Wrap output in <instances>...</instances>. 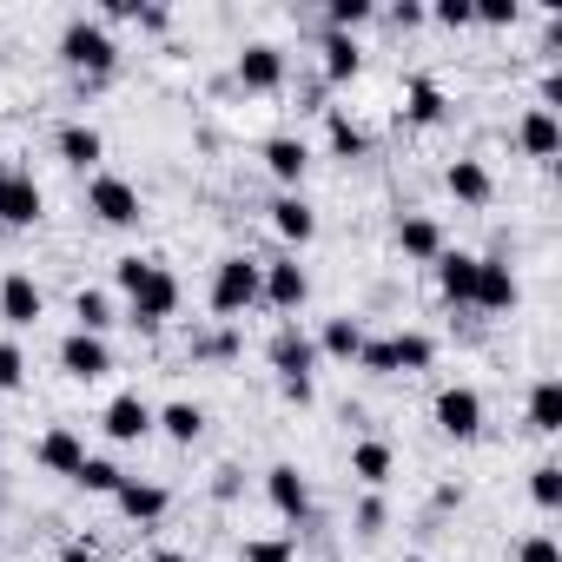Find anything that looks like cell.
<instances>
[{
    "label": "cell",
    "instance_id": "obj_1",
    "mask_svg": "<svg viewBox=\"0 0 562 562\" xmlns=\"http://www.w3.org/2000/svg\"><path fill=\"white\" fill-rule=\"evenodd\" d=\"M60 67L80 74V87H106L113 67H120V41H113V27H106L100 14H74V21L60 27Z\"/></svg>",
    "mask_w": 562,
    "mask_h": 562
},
{
    "label": "cell",
    "instance_id": "obj_2",
    "mask_svg": "<svg viewBox=\"0 0 562 562\" xmlns=\"http://www.w3.org/2000/svg\"><path fill=\"white\" fill-rule=\"evenodd\" d=\"M205 305L232 325V318H245L251 305H258V258H245V251H225L218 265H212V285H205Z\"/></svg>",
    "mask_w": 562,
    "mask_h": 562
},
{
    "label": "cell",
    "instance_id": "obj_3",
    "mask_svg": "<svg viewBox=\"0 0 562 562\" xmlns=\"http://www.w3.org/2000/svg\"><path fill=\"white\" fill-rule=\"evenodd\" d=\"M179 299H186V292H179V278L153 258V271L139 278V292H126V325H133V331H159V325L179 312Z\"/></svg>",
    "mask_w": 562,
    "mask_h": 562
},
{
    "label": "cell",
    "instance_id": "obj_4",
    "mask_svg": "<svg viewBox=\"0 0 562 562\" xmlns=\"http://www.w3.org/2000/svg\"><path fill=\"white\" fill-rule=\"evenodd\" d=\"M41 318H47V292H41V278H34L27 265L0 271V325H8V338L34 331Z\"/></svg>",
    "mask_w": 562,
    "mask_h": 562
},
{
    "label": "cell",
    "instance_id": "obj_5",
    "mask_svg": "<svg viewBox=\"0 0 562 562\" xmlns=\"http://www.w3.org/2000/svg\"><path fill=\"white\" fill-rule=\"evenodd\" d=\"M87 212H93L100 225L126 232V225H139V218H146V199H139V186H133V179H120V172H93V179H87Z\"/></svg>",
    "mask_w": 562,
    "mask_h": 562
},
{
    "label": "cell",
    "instance_id": "obj_6",
    "mask_svg": "<svg viewBox=\"0 0 562 562\" xmlns=\"http://www.w3.org/2000/svg\"><path fill=\"white\" fill-rule=\"evenodd\" d=\"M47 218V192L27 166H0V225L8 232H34Z\"/></svg>",
    "mask_w": 562,
    "mask_h": 562
},
{
    "label": "cell",
    "instance_id": "obj_7",
    "mask_svg": "<svg viewBox=\"0 0 562 562\" xmlns=\"http://www.w3.org/2000/svg\"><path fill=\"white\" fill-rule=\"evenodd\" d=\"M430 417H437V430H443L450 443H476L490 411H483V391H476V384H443L437 404H430Z\"/></svg>",
    "mask_w": 562,
    "mask_h": 562
},
{
    "label": "cell",
    "instance_id": "obj_8",
    "mask_svg": "<svg viewBox=\"0 0 562 562\" xmlns=\"http://www.w3.org/2000/svg\"><path fill=\"white\" fill-rule=\"evenodd\" d=\"M305 299H312V271L292 251L258 265V305H271V312H305Z\"/></svg>",
    "mask_w": 562,
    "mask_h": 562
},
{
    "label": "cell",
    "instance_id": "obj_9",
    "mask_svg": "<svg viewBox=\"0 0 562 562\" xmlns=\"http://www.w3.org/2000/svg\"><path fill=\"white\" fill-rule=\"evenodd\" d=\"M232 80L245 93H278V87L292 80V60H285V47H278V41H245L238 60H232Z\"/></svg>",
    "mask_w": 562,
    "mask_h": 562
},
{
    "label": "cell",
    "instance_id": "obj_10",
    "mask_svg": "<svg viewBox=\"0 0 562 562\" xmlns=\"http://www.w3.org/2000/svg\"><path fill=\"white\" fill-rule=\"evenodd\" d=\"M265 358H271L278 384H312V371H318V345H312V331H299V325H278L271 345H265Z\"/></svg>",
    "mask_w": 562,
    "mask_h": 562
},
{
    "label": "cell",
    "instance_id": "obj_11",
    "mask_svg": "<svg viewBox=\"0 0 562 562\" xmlns=\"http://www.w3.org/2000/svg\"><path fill=\"white\" fill-rule=\"evenodd\" d=\"M265 503L285 516L292 529L312 522V476H305L299 463H271V470H265Z\"/></svg>",
    "mask_w": 562,
    "mask_h": 562
},
{
    "label": "cell",
    "instance_id": "obj_12",
    "mask_svg": "<svg viewBox=\"0 0 562 562\" xmlns=\"http://www.w3.org/2000/svg\"><path fill=\"white\" fill-rule=\"evenodd\" d=\"M54 358H60V371H67L74 384H100V378H113V345L93 338V331H67Z\"/></svg>",
    "mask_w": 562,
    "mask_h": 562
},
{
    "label": "cell",
    "instance_id": "obj_13",
    "mask_svg": "<svg viewBox=\"0 0 562 562\" xmlns=\"http://www.w3.org/2000/svg\"><path fill=\"white\" fill-rule=\"evenodd\" d=\"M470 305L490 312V318H503V312L522 305V278H516L509 258H483V265H476V299H470Z\"/></svg>",
    "mask_w": 562,
    "mask_h": 562
},
{
    "label": "cell",
    "instance_id": "obj_14",
    "mask_svg": "<svg viewBox=\"0 0 562 562\" xmlns=\"http://www.w3.org/2000/svg\"><path fill=\"white\" fill-rule=\"evenodd\" d=\"M54 153H60V166H74V172H100L106 133H100L93 120H60V126H54Z\"/></svg>",
    "mask_w": 562,
    "mask_h": 562
},
{
    "label": "cell",
    "instance_id": "obj_15",
    "mask_svg": "<svg viewBox=\"0 0 562 562\" xmlns=\"http://www.w3.org/2000/svg\"><path fill=\"white\" fill-rule=\"evenodd\" d=\"M100 430H106L113 443H146V437H153V404H146L139 391H113L106 411H100Z\"/></svg>",
    "mask_w": 562,
    "mask_h": 562
},
{
    "label": "cell",
    "instance_id": "obj_16",
    "mask_svg": "<svg viewBox=\"0 0 562 562\" xmlns=\"http://www.w3.org/2000/svg\"><path fill=\"white\" fill-rule=\"evenodd\" d=\"M113 509L126 516V522H139V529H153L166 509H172V490L166 483H153V476H126L120 490H113Z\"/></svg>",
    "mask_w": 562,
    "mask_h": 562
},
{
    "label": "cell",
    "instance_id": "obj_17",
    "mask_svg": "<svg viewBox=\"0 0 562 562\" xmlns=\"http://www.w3.org/2000/svg\"><path fill=\"white\" fill-rule=\"evenodd\" d=\"M258 159H265V172L285 186V192H299V186H305V172H312V146H305L299 133H271Z\"/></svg>",
    "mask_w": 562,
    "mask_h": 562
},
{
    "label": "cell",
    "instance_id": "obj_18",
    "mask_svg": "<svg viewBox=\"0 0 562 562\" xmlns=\"http://www.w3.org/2000/svg\"><path fill=\"white\" fill-rule=\"evenodd\" d=\"M397 113H404V126H417V133H424V126H443V120H450V93H443L430 74H411Z\"/></svg>",
    "mask_w": 562,
    "mask_h": 562
},
{
    "label": "cell",
    "instance_id": "obj_19",
    "mask_svg": "<svg viewBox=\"0 0 562 562\" xmlns=\"http://www.w3.org/2000/svg\"><path fill=\"white\" fill-rule=\"evenodd\" d=\"M516 146H522V159L549 166V159L562 153V120H555L549 106H522V120H516Z\"/></svg>",
    "mask_w": 562,
    "mask_h": 562
},
{
    "label": "cell",
    "instance_id": "obj_20",
    "mask_svg": "<svg viewBox=\"0 0 562 562\" xmlns=\"http://www.w3.org/2000/svg\"><path fill=\"white\" fill-rule=\"evenodd\" d=\"M443 192H450L457 205H490V199H496V172H490L476 153H463V159L443 166Z\"/></svg>",
    "mask_w": 562,
    "mask_h": 562
},
{
    "label": "cell",
    "instance_id": "obj_21",
    "mask_svg": "<svg viewBox=\"0 0 562 562\" xmlns=\"http://www.w3.org/2000/svg\"><path fill=\"white\" fill-rule=\"evenodd\" d=\"M34 463L74 483V470L87 463V437H80L74 424H54V430H41V443H34Z\"/></svg>",
    "mask_w": 562,
    "mask_h": 562
},
{
    "label": "cell",
    "instance_id": "obj_22",
    "mask_svg": "<svg viewBox=\"0 0 562 562\" xmlns=\"http://www.w3.org/2000/svg\"><path fill=\"white\" fill-rule=\"evenodd\" d=\"M476 265H483V251H457V245H443V258L430 265L437 271V292L450 305H470L476 299Z\"/></svg>",
    "mask_w": 562,
    "mask_h": 562
},
{
    "label": "cell",
    "instance_id": "obj_23",
    "mask_svg": "<svg viewBox=\"0 0 562 562\" xmlns=\"http://www.w3.org/2000/svg\"><path fill=\"white\" fill-rule=\"evenodd\" d=\"M443 245H450V238H443V225H437L430 212H404V218H397V251H404L411 265H437Z\"/></svg>",
    "mask_w": 562,
    "mask_h": 562
},
{
    "label": "cell",
    "instance_id": "obj_24",
    "mask_svg": "<svg viewBox=\"0 0 562 562\" xmlns=\"http://www.w3.org/2000/svg\"><path fill=\"white\" fill-rule=\"evenodd\" d=\"M271 232L285 238V245H312V238H318L312 199H305V192H278V199H271Z\"/></svg>",
    "mask_w": 562,
    "mask_h": 562
},
{
    "label": "cell",
    "instance_id": "obj_25",
    "mask_svg": "<svg viewBox=\"0 0 562 562\" xmlns=\"http://www.w3.org/2000/svg\"><path fill=\"white\" fill-rule=\"evenodd\" d=\"M358 74H364V47L351 34H325L318 41V80L325 87H351Z\"/></svg>",
    "mask_w": 562,
    "mask_h": 562
},
{
    "label": "cell",
    "instance_id": "obj_26",
    "mask_svg": "<svg viewBox=\"0 0 562 562\" xmlns=\"http://www.w3.org/2000/svg\"><path fill=\"white\" fill-rule=\"evenodd\" d=\"M153 430L166 437V443H199L205 437V404H192V397H172V404H153Z\"/></svg>",
    "mask_w": 562,
    "mask_h": 562
},
{
    "label": "cell",
    "instance_id": "obj_27",
    "mask_svg": "<svg viewBox=\"0 0 562 562\" xmlns=\"http://www.w3.org/2000/svg\"><path fill=\"white\" fill-rule=\"evenodd\" d=\"M351 476H358L364 490H384V483L397 476V450H391L384 437H358V443H351Z\"/></svg>",
    "mask_w": 562,
    "mask_h": 562
},
{
    "label": "cell",
    "instance_id": "obj_28",
    "mask_svg": "<svg viewBox=\"0 0 562 562\" xmlns=\"http://www.w3.org/2000/svg\"><path fill=\"white\" fill-rule=\"evenodd\" d=\"M120 325V305H113V292L106 285H80L74 292V331H93V338H106Z\"/></svg>",
    "mask_w": 562,
    "mask_h": 562
},
{
    "label": "cell",
    "instance_id": "obj_29",
    "mask_svg": "<svg viewBox=\"0 0 562 562\" xmlns=\"http://www.w3.org/2000/svg\"><path fill=\"white\" fill-rule=\"evenodd\" d=\"M364 338H371V331H364L358 318H325L312 345H318V358H338V364H358V351H364Z\"/></svg>",
    "mask_w": 562,
    "mask_h": 562
},
{
    "label": "cell",
    "instance_id": "obj_30",
    "mask_svg": "<svg viewBox=\"0 0 562 562\" xmlns=\"http://www.w3.org/2000/svg\"><path fill=\"white\" fill-rule=\"evenodd\" d=\"M325 146H331L338 159H371V133H364L345 106H325Z\"/></svg>",
    "mask_w": 562,
    "mask_h": 562
},
{
    "label": "cell",
    "instance_id": "obj_31",
    "mask_svg": "<svg viewBox=\"0 0 562 562\" xmlns=\"http://www.w3.org/2000/svg\"><path fill=\"white\" fill-rule=\"evenodd\" d=\"M529 430L536 437H562V378H536L529 384Z\"/></svg>",
    "mask_w": 562,
    "mask_h": 562
},
{
    "label": "cell",
    "instance_id": "obj_32",
    "mask_svg": "<svg viewBox=\"0 0 562 562\" xmlns=\"http://www.w3.org/2000/svg\"><path fill=\"white\" fill-rule=\"evenodd\" d=\"M391 364L397 371H430L437 364V338L430 331H391Z\"/></svg>",
    "mask_w": 562,
    "mask_h": 562
},
{
    "label": "cell",
    "instance_id": "obj_33",
    "mask_svg": "<svg viewBox=\"0 0 562 562\" xmlns=\"http://www.w3.org/2000/svg\"><path fill=\"white\" fill-rule=\"evenodd\" d=\"M120 483H126V470H120L113 457H93V450H87V463L74 470V490H87V496H113Z\"/></svg>",
    "mask_w": 562,
    "mask_h": 562
},
{
    "label": "cell",
    "instance_id": "obj_34",
    "mask_svg": "<svg viewBox=\"0 0 562 562\" xmlns=\"http://www.w3.org/2000/svg\"><path fill=\"white\" fill-rule=\"evenodd\" d=\"M238 562H299V536L278 529V536H245L238 542Z\"/></svg>",
    "mask_w": 562,
    "mask_h": 562
},
{
    "label": "cell",
    "instance_id": "obj_35",
    "mask_svg": "<svg viewBox=\"0 0 562 562\" xmlns=\"http://www.w3.org/2000/svg\"><path fill=\"white\" fill-rule=\"evenodd\" d=\"M378 21V8H371V0H331V8H325V34H364Z\"/></svg>",
    "mask_w": 562,
    "mask_h": 562
},
{
    "label": "cell",
    "instance_id": "obj_36",
    "mask_svg": "<svg viewBox=\"0 0 562 562\" xmlns=\"http://www.w3.org/2000/svg\"><path fill=\"white\" fill-rule=\"evenodd\" d=\"M384 522H391V503H384V490H364V496H358V509H351V529L371 542V536H384Z\"/></svg>",
    "mask_w": 562,
    "mask_h": 562
},
{
    "label": "cell",
    "instance_id": "obj_37",
    "mask_svg": "<svg viewBox=\"0 0 562 562\" xmlns=\"http://www.w3.org/2000/svg\"><path fill=\"white\" fill-rule=\"evenodd\" d=\"M529 496H536V509H562V463H536L529 470Z\"/></svg>",
    "mask_w": 562,
    "mask_h": 562
},
{
    "label": "cell",
    "instance_id": "obj_38",
    "mask_svg": "<svg viewBox=\"0 0 562 562\" xmlns=\"http://www.w3.org/2000/svg\"><path fill=\"white\" fill-rule=\"evenodd\" d=\"M21 384H27V351H21V338H0V397Z\"/></svg>",
    "mask_w": 562,
    "mask_h": 562
},
{
    "label": "cell",
    "instance_id": "obj_39",
    "mask_svg": "<svg viewBox=\"0 0 562 562\" xmlns=\"http://www.w3.org/2000/svg\"><path fill=\"white\" fill-rule=\"evenodd\" d=\"M358 371H364V378H397V364H391V338H364Z\"/></svg>",
    "mask_w": 562,
    "mask_h": 562
},
{
    "label": "cell",
    "instance_id": "obj_40",
    "mask_svg": "<svg viewBox=\"0 0 562 562\" xmlns=\"http://www.w3.org/2000/svg\"><path fill=\"white\" fill-rule=\"evenodd\" d=\"M238 351V331L225 325V331H212V338H192V358H205V364H218V358H232Z\"/></svg>",
    "mask_w": 562,
    "mask_h": 562
},
{
    "label": "cell",
    "instance_id": "obj_41",
    "mask_svg": "<svg viewBox=\"0 0 562 562\" xmlns=\"http://www.w3.org/2000/svg\"><path fill=\"white\" fill-rule=\"evenodd\" d=\"M516 562H562V549H555V536H549V529H536V536H522V542H516Z\"/></svg>",
    "mask_w": 562,
    "mask_h": 562
},
{
    "label": "cell",
    "instance_id": "obj_42",
    "mask_svg": "<svg viewBox=\"0 0 562 562\" xmlns=\"http://www.w3.org/2000/svg\"><path fill=\"white\" fill-rule=\"evenodd\" d=\"M430 21L457 34V27H476V8H470V0H443V8H430Z\"/></svg>",
    "mask_w": 562,
    "mask_h": 562
},
{
    "label": "cell",
    "instance_id": "obj_43",
    "mask_svg": "<svg viewBox=\"0 0 562 562\" xmlns=\"http://www.w3.org/2000/svg\"><path fill=\"white\" fill-rule=\"evenodd\" d=\"M476 21H483V27H516V21H522V8H516V0H483Z\"/></svg>",
    "mask_w": 562,
    "mask_h": 562
},
{
    "label": "cell",
    "instance_id": "obj_44",
    "mask_svg": "<svg viewBox=\"0 0 562 562\" xmlns=\"http://www.w3.org/2000/svg\"><path fill=\"white\" fill-rule=\"evenodd\" d=\"M238 490H245V470H238V463H225V470H212V496H218V503H232Z\"/></svg>",
    "mask_w": 562,
    "mask_h": 562
},
{
    "label": "cell",
    "instance_id": "obj_45",
    "mask_svg": "<svg viewBox=\"0 0 562 562\" xmlns=\"http://www.w3.org/2000/svg\"><path fill=\"white\" fill-rule=\"evenodd\" d=\"M60 562H106V555H100L93 536H67V542H60Z\"/></svg>",
    "mask_w": 562,
    "mask_h": 562
},
{
    "label": "cell",
    "instance_id": "obj_46",
    "mask_svg": "<svg viewBox=\"0 0 562 562\" xmlns=\"http://www.w3.org/2000/svg\"><path fill=\"white\" fill-rule=\"evenodd\" d=\"M384 21H391V27H424V21H430V8H417V0H397Z\"/></svg>",
    "mask_w": 562,
    "mask_h": 562
},
{
    "label": "cell",
    "instance_id": "obj_47",
    "mask_svg": "<svg viewBox=\"0 0 562 562\" xmlns=\"http://www.w3.org/2000/svg\"><path fill=\"white\" fill-rule=\"evenodd\" d=\"M146 562H192V555H186V549H153Z\"/></svg>",
    "mask_w": 562,
    "mask_h": 562
},
{
    "label": "cell",
    "instance_id": "obj_48",
    "mask_svg": "<svg viewBox=\"0 0 562 562\" xmlns=\"http://www.w3.org/2000/svg\"><path fill=\"white\" fill-rule=\"evenodd\" d=\"M397 562H430V555H397Z\"/></svg>",
    "mask_w": 562,
    "mask_h": 562
},
{
    "label": "cell",
    "instance_id": "obj_49",
    "mask_svg": "<svg viewBox=\"0 0 562 562\" xmlns=\"http://www.w3.org/2000/svg\"><path fill=\"white\" fill-rule=\"evenodd\" d=\"M0 443H8V424H0Z\"/></svg>",
    "mask_w": 562,
    "mask_h": 562
}]
</instances>
